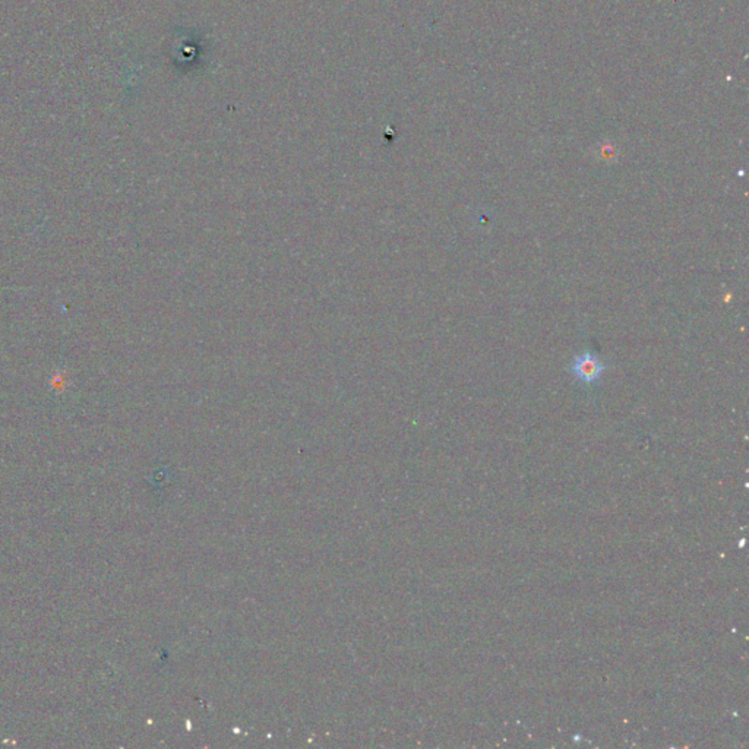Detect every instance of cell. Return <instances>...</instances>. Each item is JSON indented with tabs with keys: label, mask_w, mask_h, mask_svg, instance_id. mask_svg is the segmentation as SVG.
<instances>
[{
	"label": "cell",
	"mask_w": 749,
	"mask_h": 749,
	"mask_svg": "<svg viewBox=\"0 0 749 749\" xmlns=\"http://www.w3.org/2000/svg\"><path fill=\"white\" fill-rule=\"evenodd\" d=\"M605 371H606V365L602 363L600 358L596 354H593L590 351H585L577 356L571 366L573 375L585 385L597 382Z\"/></svg>",
	"instance_id": "1"
}]
</instances>
